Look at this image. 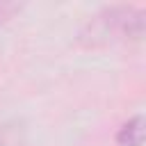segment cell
<instances>
[{
	"label": "cell",
	"mask_w": 146,
	"mask_h": 146,
	"mask_svg": "<svg viewBox=\"0 0 146 146\" xmlns=\"http://www.w3.org/2000/svg\"><path fill=\"white\" fill-rule=\"evenodd\" d=\"M141 36H144V9L135 5L103 7L78 32V39L84 46H103L112 41H139Z\"/></svg>",
	"instance_id": "6da1fadb"
},
{
	"label": "cell",
	"mask_w": 146,
	"mask_h": 146,
	"mask_svg": "<svg viewBox=\"0 0 146 146\" xmlns=\"http://www.w3.org/2000/svg\"><path fill=\"white\" fill-rule=\"evenodd\" d=\"M21 9H23V5H18V2H0V25L11 21Z\"/></svg>",
	"instance_id": "277c9868"
},
{
	"label": "cell",
	"mask_w": 146,
	"mask_h": 146,
	"mask_svg": "<svg viewBox=\"0 0 146 146\" xmlns=\"http://www.w3.org/2000/svg\"><path fill=\"white\" fill-rule=\"evenodd\" d=\"M0 146H27V123L9 119L0 125Z\"/></svg>",
	"instance_id": "7a4b0ae2"
},
{
	"label": "cell",
	"mask_w": 146,
	"mask_h": 146,
	"mask_svg": "<svg viewBox=\"0 0 146 146\" xmlns=\"http://www.w3.org/2000/svg\"><path fill=\"white\" fill-rule=\"evenodd\" d=\"M141 139H144V119L141 114H135L119 128L116 146H141Z\"/></svg>",
	"instance_id": "3957f363"
}]
</instances>
